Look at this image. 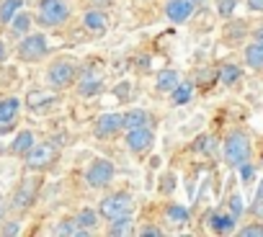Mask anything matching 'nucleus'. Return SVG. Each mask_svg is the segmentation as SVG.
I'll list each match as a JSON object with an SVG mask.
<instances>
[{"label":"nucleus","instance_id":"f257e3e1","mask_svg":"<svg viewBox=\"0 0 263 237\" xmlns=\"http://www.w3.org/2000/svg\"><path fill=\"white\" fill-rule=\"evenodd\" d=\"M222 155H224V163L232 165V168L248 163L250 160V140H248V134L240 132V129L230 132L224 137V142H222Z\"/></svg>","mask_w":263,"mask_h":237},{"label":"nucleus","instance_id":"f03ea898","mask_svg":"<svg viewBox=\"0 0 263 237\" xmlns=\"http://www.w3.org/2000/svg\"><path fill=\"white\" fill-rule=\"evenodd\" d=\"M70 13L72 11H70L67 0H39V8H36V18L47 29H57V26L67 24Z\"/></svg>","mask_w":263,"mask_h":237},{"label":"nucleus","instance_id":"7ed1b4c3","mask_svg":"<svg viewBox=\"0 0 263 237\" xmlns=\"http://www.w3.org/2000/svg\"><path fill=\"white\" fill-rule=\"evenodd\" d=\"M78 72H80V67L72 60H57L47 67V85L52 90H67L75 85Z\"/></svg>","mask_w":263,"mask_h":237},{"label":"nucleus","instance_id":"20e7f679","mask_svg":"<svg viewBox=\"0 0 263 237\" xmlns=\"http://www.w3.org/2000/svg\"><path fill=\"white\" fill-rule=\"evenodd\" d=\"M103 219H119V216H129L135 211V199H132L126 191H116V193H108L106 199H101L98 209H96Z\"/></svg>","mask_w":263,"mask_h":237},{"label":"nucleus","instance_id":"39448f33","mask_svg":"<svg viewBox=\"0 0 263 237\" xmlns=\"http://www.w3.org/2000/svg\"><path fill=\"white\" fill-rule=\"evenodd\" d=\"M18 60L21 62H29V65H34V62H42L47 54H49V42H47V36L44 34H34V31H29V34H24V39L18 42Z\"/></svg>","mask_w":263,"mask_h":237},{"label":"nucleus","instance_id":"423d86ee","mask_svg":"<svg viewBox=\"0 0 263 237\" xmlns=\"http://www.w3.org/2000/svg\"><path fill=\"white\" fill-rule=\"evenodd\" d=\"M57 145H49V142H36L26 155H24V165L29 173H39V170H47L54 160H57Z\"/></svg>","mask_w":263,"mask_h":237},{"label":"nucleus","instance_id":"0eeeda50","mask_svg":"<svg viewBox=\"0 0 263 237\" xmlns=\"http://www.w3.org/2000/svg\"><path fill=\"white\" fill-rule=\"evenodd\" d=\"M114 178H116V165L111 160H106V157L93 160L88 165V170H85V183L90 188H106Z\"/></svg>","mask_w":263,"mask_h":237},{"label":"nucleus","instance_id":"6e6552de","mask_svg":"<svg viewBox=\"0 0 263 237\" xmlns=\"http://www.w3.org/2000/svg\"><path fill=\"white\" fill-rule=\"evenodd\" d=\"M75 88H78V93H80V95H85V98L98 95V93L103 90V72H101V67H96V65L83 67V70L78 72Z\"/></svg>","mask_w":263,"mask_h":237},{"label":"nucleus","instance_id":"1a4fd4ad","mask_svg":"<svg viewBox=\"0 0 263 237\" xmlns=\"http://www.w3.org/2000/svg\"><path fill=\"white\" fill-rule=\"evenodd\" d=\"M129 152H135V155H142L147 152L153 145H155V132L153 127H137V129H126V137H124Z\"/></svg>","mask_w":263,"mask_h":237},{"label":"nucleus","instance_id":"9d476101","mask_svg":"<svg viewBox=\"0 0 263 237\" xmlns=\"http://www.w3.org/2000/svg\"><path fill=\"white\" fill-rule=\"evenodd\" d=\"M36 193H39L36 181H34V178H26V181L16 188V193H13V199H11L8 209H13V211H26V209H31V206H34Z\"/></svg>","mask_w":263,"mask_h":237},{"label":"nucleus","instance_id":"9b49d317","mask_svg":"<svg viewBox=\"0 0 263 237\" xmlns=\"http://www.w3.org/2000/svg\"><path fill=\"white\" fill-rule=\"evenodd\" d=\"M124 129V122H121V113H101L93 124V134L98 140H108V137H116L119 132Z\"/></svg>","mask_w":263,"mask_h":237},{"label":"nucleus","instance_id":"f8f14e48","mask_svg":"<svg viewBox=\"0 0 263 237\" xmlns=\"http://www.w3.org/2000/svg\"><path fill=\"white\" fill-rule=\"evenodd\" d=\"M194 11H196V6L191 0H168L165 3V16L173 24H186L194 16Z\"/></svg>","mask_w":263,"mask_h":237},{"label":"nucleus","instance_id":"ddd939ff","mask_svg":"<svg viewBox=\"0 0 263 237\" xmlns=\"http://www.w3.org/2000/svg\"><path fill=\"white\" fill-rule=\"evenodd\" d=\"M57 101H60L57 90H31V93L24 98V103H26L31 111H47V108H52Z\"/></svg>","mask_w":263,"mask_h":237},{"label":"nucleus","instance_id":"4468645a","mask_svg":"<svg viewBox=\"0 0 263 237\" xmlns=\"http://www.w3.org/2000/svg\"><path fill=\"white\" fill-rule=\"evenodd\" d=\"M83 29L96 34V36H101V34L108 31V16L103 11H98V8H90V11L83 13Z\"/></svg>","mask_w":263,"mask_h":237},{"label":"nucleus","instance_id":"2eb2a0df","mask_svg":"<svg viewBox=\"0 0 263 237\" xmlns=\"http://www.w3.org/2000/svg\"><path fill=\"white\" fill-rule=\"evenodd\" d=\"M121 122H124V132L126 129H137V127H150V111L145 108H129L121 113Z\"/></svg>","mask_w":263,"mask_h":237},{"label":"nucleus","instance_id":"dca6fc26","mask_svg":"<svg viewBox=\"0 0 263 237\" xmlns=\"http://www.w3.org/2000/svg\"><path fill=\"white\" fill-rule=\"evenodd\" d=\"M34 145H36L34 132H31V129H21V132L13 137V142H11V152H13V155H18V157H24Z\"/></svg>","mask_w":263,"mask_h":237},{"label":"nucleus","instance_id":"f3484780","mask_svg":"<svg viewBox=\"0 0 263 237\" xmlns=\"http://www.w3.org/2000/svg\"><path fill=\"white\" fill-rule=\"evenodd\" d=\"M21 106H24V101L18 95H8V98L0 101V124L13 122V118L18 116V111H21Z\"/></svg>","mask_w":263,"mask_h":237},{"label":"nucleus","instance_id":"a211bd4d","mask_svg":"<svg viewBox=\"0 0 263 237\" xmlns=\"http://www.w3.org/2000/svg\"><path fill=\"white\" fill-rule=\"evenodd\" d=\"M235 224H237V219L232 216V214H212V219H209V227L217 232V234H227V232H232L235 229Z\"/></svg>","mask_w":263,"mask_h":237},{"label":"nucleus","instance_id":"6ab92c4d","mask_svg":"<svg viewBox=\"0 0 263 237\" xmlns=\"http://www.w3.org/2000/svg\"><path fill=\"white\" fill-rule=\"evenodd\" d=\"M178 83H181V75L176 70H163V72H158L155 88H158V93H171Z\"/></svg>","mask_w":263,"mask_h":237},{"label":"nucleus","instance_id":"aec40b11","mask_svg":"<svg viewBox=\"0 0 263 237\" xmlns=\"http://www.w3.org/2000/svg\"><path fill=\"white\" fill-rule=\"evenodd\" d=\"M191 95H194V83L181 80V83L171 90V103H173V106H183V103L191 101Z\"/></svg>","mask_w":263,"mask_h":237},{"label":"nucleus","instance_id":"412c9836","mask_svg":"<svg viewBox=\"0 0 263 237\" xmlns=\"http://www.w3.org/2000/svg\"><path fill=\"white\" fill-rule=\"evenodd\" d=\"M245 65L250 70H263V44L253 42L245 47Z\"/></svg>","mask_w":263,"mask_h":237},{"label":"nucleus","instance_id":"4be33fe9","mask_svg":"<svg viewBox=\"0 0 263 237\" xmlns=\"http://www.w3.org/2000/svg\"><path fill=\"white\" fill-rule=\"evenodd\" d=\"M135 232V222H132V216H119V219H111V227L106 229V234H111V237H126V234H132Z\"/></svg>","mask_w":263,"mask_h":237},{"label":"nucleus","instance_id":"5701e85b","mask_svg":"<svg viewBox=\"0 0 263 237\" xmlns=\"http://www.w3.org/2000/svg\"><path fill=\"white\" fill-rule=\"evenodd\" d=\"M165 219L176 227H183V224H189V209L181 206V204H168L165 206Z\"/></svg>","mask_w":263,"mask_h":237},{"label":"nucleus","instance_id":"b1692460","mask_svg":"<svg viewBox=\"0 0 263 237\" xmlns=\"http://www.w3.org/2000/svg\"><path fill=\"white\" fill-rule=\"evenodd\" d=\"M8 26L13 29V34H16V36H24V34H29V31H31V26H34V18H31L29 13L18 11V13L11 18V24H8Z\"/></svg>","mask_w":263,"mask_h":237},{"label":"nucleus","instance_id":"393cba45","mask_svg":"<svg viewBox=\"0 0 263 237\" xmlns=\"http://www.w3.org/2000/svg\"><path fill=\"white\" fill-rule=\"evenodd\" d=\"M54 234H62V237H85V234H90V232H88V229H83L75 219H65V222H60V224H57Z\"/></svg>","mask_w":263,"mask_h":237},{"label":"nucleus","instance_id":"a878e982","mask_svg":"<svg viewBox=\"0 0 263 237\" xmlns=\"http://www.w3.org/2000/svg\"><path fill=\"white\" fill-rule=\"evenodd\" d=\"M21 6H24V0H0V24L8 26L11 18L21 11Z\"/></svg>","mask_w":263,"mask_h":237},{"label":"nucleus","instance_id":"bb28decb","mask_svg":"<svg viewBox=\"0 0 263 237\" xmlns=\"http://www.w3.org/2000/svg\"><path fill=\"white\" fill-rule=\"evenodd\" d=\"M98 219H101V214L96 211V209H80L78 214H75V222L83 227V229H96L98 227Z\"/></svg>","mask_w":263,"mask_h":237},{"label":"nucleus","instance_id":"cd10ccee","mask_svg":"<svg viewBox=\"0 0 263 237\" xmlns=\"http://www.w3.org/2000/svg\"><path fill=\"white\" fill-rule=\"evenodd\" d=\"M240 75H242V70H240L237 65H222V70H219V83H222V85H235V83L240 80Z\"/></svg>","mask_w":263,"mask_h":237},{"label":"nucleus","instance_id":"c85d7f7f","mask_svg":"<svg viewBox=\"0 0 263 237\" xmlns=\"http://www.w3.org/2000/svg\"><path fill=\"white\" fill-rule=\"evenodd\" d=\"M0 234H6V237H13V234H21V222L18 219H3L0 222Z\"/></svg>","mask_w":263,"mask_h":237},{"label":"nucleus","instance_id":"c756f323","mask_svg":"<svg viewBox=\"0 0 263 237\" xmlns=\"http://www.w3.org/2000/svg\"><path fill=\"white\" fill-rule=\"evenodd\" d=\"M237 6H240V0H217V11H219L222 18H230Z\"/></svg>","mask_w":263,"mask_h":237},{"label":"nucleus","instance_id":"7c9ffc66","mask_svg":"<svg viewBox=\"0 0 263 237\" xmlns=\"http://www.w3.org/2000/svg\"><path fill=\"white\" fill-rule=\"evenodd\" d=\"M242 211H245V206H242V196H240V193H232V196H230V214H232L235 219H240Z\"/></svg>","mask_w":263,"mask_h":237},{"label":"nucleus","instance_id":"2f4dec72","mask_svg":"<svg viewBox=\"0 0 263 237\" xmlns=\"http://www.w3.org/2000/svg\"><path fill=\"white\" fill-rule=\"evenodd\" d=\"M196 150H199V152H214V150H217V142H214L212 137H199Z\"/></svg>","mask_w":263,"mask_h":237},{"label":"nucleus","instance_id":"473e14b6","mask_svg":"<svg viewBox=\"0 0 263 237\" xmlns=\"http://www.w3.org/2000/svg\"><path fill=\"white\" fill-rule=\"evenodd\" d=\"M253 214H255V216H263V183H260L258 191H255V199H253Z\"/></svg>","mask_w":263,"mask_h":237},{"label":"nucleus","instance_id":"72a5a7b5","mask_svg":"<svg viewBox=\"0 0 263 237\" xmlns=\"http://www.w3.org/2000/svg\"><path fill=\"white\" fill-rule=\"evenodd\" d=\"M242 237H263V224H248L240 229Z\"/></svg>","mask_w":263,"mask_h":237},{"label":"nucleus","instance_id":"f704fd0d","mask_svg":"<svg viewBox=\"0 0 263 237\" xmlns=\"http://www.w3.org/2000/svg\"><path fill=\"white\" fill-rule=\"evenodd\" d=\"M140 234H142V237H163V229H158V227H153V224H145V227L140 229Z\"/></svg>","mask_w":263,"mask_h":237},{"label":"nucleus","instance_id":"c9c22d12","mask_svg":"<svg viewBox=\"0 0 263 237\" xmlns=\"http://www.w3.org/2000/svg\"><path fill=\"white\" fill-rule=\"evenodd\" d=\"M237 168H240V178H242V181H250V178H253V165H250V163H242V165H237Z\"/></svg>","mask_w":263,"mask_h":237},{"label":"nucleus","instance_id":"e433bc0d","mask_svg":"<svg viewBox=\"0 0 263 237\" xmlns=\"http://www.w3.org/2000/svg\"><path fill=\"white\" fill-rule=\"evenodd\" d=\"M248 8L255 13H263V0H248Z\"/></svg>","mask_w":263,"mask_h":237},{"label":"nucleus","instance_id":"4c0bfd02","mask_svg":"<svg viewBox=\"0 0 263 237\" xmlns=\"http://www.w3.org/2000/svg\"><path fill=\"white\" fill-rule=\"evenodd\" d=\"M6 57H8V47H6L3 39H0V62H6Z\"/></svg>","mask_w":263,"mask_h":237},{"label":"nucleus","instance_id":"58836bf2","mask_svg":"<svg viewBox=\"0 0 263 237\" xmlns=\"http://www.w3.org/2000/svg\"><path fill=\"white\" fill-rule=\"evenodd\" d=\"M6 216H8V204H6V201H0V222H3Z\"/></svg>","mask_w":263,"mask_h":237},{"label":"nucleus","instance_id":"ea45409f","mask_svg":"<svg viewBox=\"0 0 263 237\" xmlns=\"http://www.w3.org/2000/svg\"><path fill=\"white\" fill-rule=\"evenodd\" d=\"M253 42H258V44H263V26H260V29H258V31L253 34Z\"/></svg>","mask_w":263,"mask_h":237},{"label":"nucleus","instance_id":"a19ab883","mask_svg":"<svg viewBox=\"0 0 263 237\" xmlns=\"http://www.w3.org/2000/svg\"><path fill=\"white\" fill-rule=\"evenodd\" d=\"M191 3H194V6H204V3H206V0H191Z\"/></svg>","mask_w":263,"mask_h":237}]
</instances>
